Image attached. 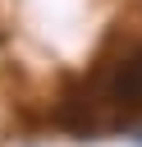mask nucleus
<instances>
[{"mask_svg":"<svg viewBox=\"0 0 142 147\" xmlns=\"http://www.w3.org/2000/svg\"><path fill=\"white\" fill-rule=\"evenodd\" d=\"M110 101L124 106V110H142V46L115 69V78H110Z\"/></svg>","mask_w":142,"mask_h":147,"instance_id":"1","label":"nucleus"}]
</instances>
